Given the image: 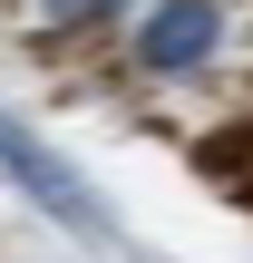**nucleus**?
I'll use <instances>...</instances> for the list:
<instances>
[{"label": "nucleus", "mask_w": 253, "mask_h": 263, "mask_svg": "<svg viewBox=\"0 0 253 263\" xmlns=\"http://www.w3.org/2000/svg\"><path fill=\"white\" fill-rule=\"evenodd\" d=\"M0 166H10V176H20V195H29L39 215H59L68 234H107V205L88 195V176H78V166H68L49 137H29L10 107H0Z\"/></svg>", "instance_id": "f257e3e1"}, {"label": "nucleus", "mask_w": 253, "mask_h": 263, "mask_svg": "<svg viewBox=\"0 0 253 263\" xmlns=\"http://www.w3.org/2000/svg\"><path fill=\"white\" fill-rule=\"evenodd\" d=\"M224 10L215 0H166V10H137V59L146 68H205L215 49H224Z\"/></svg>", "instance_id": "f03ea898"}, {"label": "nucleus", "mask_w": 253, "mask_h": 263, "mask_svg": "<svg viewBox=\"0 0 253 263\" xmlns=\"http://www.w3.org/2000/svg\"><path fill=\"white\" fill-rule=\"evenodd\" d=\"M224 166V195H244V127H224V146H205V176Z\"/></svg>", "instance_id": "7ed1b4c3"}]
</instances>
